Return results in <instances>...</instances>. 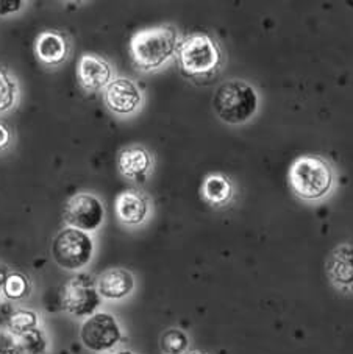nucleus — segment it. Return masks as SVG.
<instances>
[{"instance_id": "nucleus-1", "label": "nucleus", "mask_w": 353, "mask_h": 354, "mask_svg": "<svg viewBox=\"0 0 353 354\" xmlns=\"http://www.w3.org/2000/svg\"><path fill=\"white\" fill-rule=\"evenodd\" d=\"M175 53L181 75L196 83L212 80L222 67L221 47L206 33L186 36Z\"/></svg>"}, {"instance_id": "nucleus-2", "label": "nucleus", "mask_w": 353, "mask_h": 354, "mask_svg": "<svg viewBox=\"0 0 353 354\" xmlns=\"http://www.w3.org/2000/svg\"><path fill=\"white\" fill-rule=\"evenodd\" d=\"M179 47V32L172 26H160L139 30L130 39V55L139 71L160 69L174 57Z\"/></svg>"}, {"instance_id": "nucleus-3", "label": "nucleus", "mask_w": 353, "mask_h": 354, "mask_svg": "<svg viewBox=\"0 0 353 354\" xmlns=\"http://www.w3.org/2000/svg\"><path fill=\"white\" fill-rule=\"evenodd\" d=\"M258 93L252 84L242 80L222 83L212 97V108L225 124L241 125L258 111Z\"/></svg>"}, {"instance_id": "nucleus-4", "label": "nucleus", "mask_w": 353, "mask_h": 354, "mask_svg": "<svg viewBox=\"0 0 353 354\" xmlns=\"http://www.w3.org/2000/svg\"><path fill=\"white\" fill-rule=\"evenodd\" d=\"M289 185L302 200L324 198L333 187V169L324 158L305 155L299 156L289 167Z\"/></svg>"}, {"instance_id": "nucleus-5", "label": "nucleus", "mask_w": 353, "mask_h": 354, "mask_svg": "<svg viewBox=\"0 0 353 354\" xmlns=\"http://www.w3.org/2000/svg\"><path fill=\"white\" fill-rule=\"evenodd\" d=\"M94 253V242L84 231L64 228L55 236L52 242V256L64 270H80L87 267Z\"/></svg>"}, {"instance_id": "nucleus-6", "label": "nucleus", "mask_w": 353, "mask_h": 354, "mask_svg": "<svg viewBox=\"0 0 353 354\" xmlns=\"http://www.w3.org/2000/svg\"><path fill=\"white\" fill-rule=\"evenodd\" d=\"M63 308L74 317H91L100 306V294L89 274L80 273L71 278L63 289Z\"/></svg>"}, {"instance_id": "nucleus-7", "label": "nucleus", "mask_w": 353, "mask_h": 354, "mask_svg": "<svg viewBox=\"0 0 353 354\" xmlns=\"http://www.w3.org/2000/svg\"><path fill=\"white\" fill-rule=\"evenodd\" d=\"M80 339L89 351L105 353L119 344L123 331L111 314L96 313L84 320L80 329Z\"/></svg>"}, {"instance_id": "nucleus-8", "label": "nucleus", "mask_w": 353, "mask_h": 354, "mask_svg": "<svg viewBox=\"0 0 353 354\" xmlns=\"http://www.w3.org/2000/svg\"><path fill=\"white\" fill-rule=\"evenodd\" d=\"M63 216L64 222L71 228L91 233V231H96L102 225L103 217H105V211H103V206L99 198L91 194L80 192L72 195L66 201Z\"/></svg>"}, {"instance_id": "nucleus-9", "label": "nucleus", "mask_w": 353, "mask_h": 354, "mask_svg": "<svg viewBox=\"0 0 353 354\" xmlns=\"http://www.w3.org/2000/svg\"><path fill=\"white\" fill-rule=\"evenodd\" d=\"M103 99L109 111L125 115L136 111L143 102V95L130 78H114L103 91Z\"/></svg>"}, {"instance_id": "nucleus-10", "label": "nucleus", "mask_w": 353, "mask_h": 354, "mask_svg": "<svg viewBox=\"0 0 353 354\" xmlns=\"http://www.w3.org/2000/svg\"><path fill=\"white\" fill-rule=\"evenodd\" d=\"M113 71L108 61L97 55H83L77 66V80L84 91H99L111 82Z\"/></svg>"}, {"instance_id": "nucleus-11", "label": "nucleus", "mask_w": 353, "mask_h": 354, "mask_svg": "<svg viewBox=\"0 0 353 354\" xmlns=\"http://www.w3.org/2000/svg\"><path fill=\"white\" fill-rule=\"evenodd\" d=\"M327 273L341 289H353V245L344 243L333 250L327 259Z\"/></svg>"}, {"instance_id": "nucleus-12", "label": "nucleus", "mask_w": 353, "mask_h": 354, "mask_svg": "<svg viewBox=\"0 0 353 354\" xmlns=\"http://www.w3.org/2000/svg\"><path fill=\"white\" fill-rule=\"evenodd\" d=\"M135 289V278L125 268H109L97 279V290L107 300H123Z\"/></svg>"}, {"instance_id": "nucleus-13", "label": "nucleus", "mask_w": 353, "mask_h": 354, "mask_svg": "<svg viewBox=\"0 0 353 354\" xmlns=\"http://www.w3.org/2000/svg\"><path fill=\"white\" fill-rule=\"evenodd\" d=\"M116 214L120 222L130 227L143 223L149 214V198L135 189L119 194L116 198Z\"/></svg>"}, {"instance_id": "nucleus-14", "label": "nucleus", "mask_w": 353, "mask_h": 354, "mask_svg": "<svg viewBox=\"0 0 353 354\" xmlns=\"http://www.w3.org/2000/svg\"><path fill=\"white\" fill-rule=\"evenodd\" d=\"M118 169L125 178L143 181L152 169V156L141 145H132L119 151Z\"/></svg>"}, {"instance_id": "nucleus-15", "label": "nucleus", "mask_w": 353, "mask_h": 354, "mask_svg": "<svg viewBox=\"0 0 353 354\" xmlns=\"http://www.w3.org/2000/svg\"><path fill=\"white\" fill-rule=\"evenodd\" d=\"M35 52L39 61L47 66H58L68 58L69 44L64 35L58 32H42L35 42Z\"/></svg>"}, {"instance_id": "nucleus-16", "label": "nucleus", "mask_w": 353, "mask_h": 354, "mask_svg": "<svg viewBox=\"0 0 353 354\" xmlns=\"http://www.w3.org/2000/svg\"><path fill=\"white\" fill-rule=\"evenodd\" d=\"M202 195L212 206L227 205L233 197V186L227 176L221 174L210 175L206 176L202 185Z\"/></svg>"}, {"instance_id": "nucleus-17", "label": "nucleus", "mask_w": 353, "mask_h": 354, "mask_svg": "<svg viewBox=\"0 0 353 354\" xmlns=\"http://www.w3.org/2000/svg\"><path fill=\"white\" fill-rule=\"evenodd\" d=\"M2 289H3L5 297H7L8 300L17 301V300H22V298H26L30 294L32 286H30V281L26 274L15 272L5 277Z\"/></svg>"}, {"instance_id": "nucleus-18", "label": "nucleus", "mask_w": 353, "mask_h": 354, "mask_svg": "<svg viewBox=\"0 0 353 354\" xmlns=\"http://www.w3.org/2000/svg\"><path fill=\"white\" fill-rule=\"evenodd\" d=\"M188 345H190L188 335L176 328L168 329L160 340V346L164 354H183L188 350Z\"/></svg>"}, {"instance_id": "nucleus-19", "label": "nucleus", "mask_w": 353, "mask_h": 354, "mask_svg": "<svg viewBox=\"0 0 353 354\" xmlns=\"http://www.w3.org/2000/svg\"><path fill=\"white\" fill-rule=\"evenodd\" d=\"M38 314L33 310H17L10 317V331L17 337L38 328Z\"/></svg>"}, {"instance_id": "nucleus-20", "label": "nucleus", "mask_w": 353, "mask_h": 354, "mask_svg": "<svg viewBox=\"0 0 353 354\" xmlns=\"http://www.w3.org/2000/svg\"><path fill=\"white\" fill-rule=\"evenodd\" d=\"M17 100V84L7 71L0 69V113L8 111Z\"/></svg>"}, {"instance_id": "nucleus-21", "label": "nucleus", "mask_w": 353, "mask_h": 354, "mask_svg": "<svg viewBox=\"0 0 353 354\" xmlns=\"http://www.w3.org/2000/svg\"><path fill=\"white\" fill-rule=\"evenodd\" d=\"M19 339H21L22 353L26 351L27 354H41V353H44V350L47 348V342L44 339V335L41 334L38 328L27 334L21 335Z\"/></svg>"}, {"instance_id": "nucleus-22", "label": "nucleus", "mask_w": 353, "mask_h": 354, "mask_svg": "<svg viewBox=\"0 0 353 354\" xmlns=\"http://www.w3.org/2000/svg\"><path fill=\"white\" fill-rule=\"evenodd\" d=\"M24 5H26V2H22V0H16V2H10V0H0V16L16 13V11H19Z\"/></svg>"}, {"instance_id": "nucleus-23", "label": "nucleus", "mask_w": 353, "mask_h": 354, "mask_svg": "<svg viewBox=\"0 0 353 354\" xmlns=\"http://www.w3.org/2000/svg\"><path fill=\"white\" fill-rule=\"evenodd\" d=\"M10 139H11L10 130L5 125L0 124V150H3V149L8 147Z\"/></svg>"}, {"instance_id": "nucleus-24", "label": "nucleus", "mask_w": 353, "mask_h": 354, "mask_svg": "<svg viewBox=\"0 0 353 354\" xmlns=\"http://www.w3.org/2000/svg\"><path fill=\"white\" fill-rule=\"evenodd\" d=\"M21 348H17V346H13V345H10V346H0V354H21Z\"/></svg>"}, {"instance_id": "nucleus-25", "label": "nucleus", "mask_w": 353, "mask_h": 354, "mask_svg": "<svg viewBox=\"0 0 353 354\" xmlns=\"http://www.w3.org/2000/svg\"><path fill=\"white\" fill-rule=\"evenodd\" d=\"M109 354H135V353L129 351V350H123V351H116V353H109Z\"/></svg>"}, {"instance_id": "nucleus-26", "label": "nucleus", "mask_w": 353, "mask_h": 354, "mask_svg": "<svg viewBox=\"0 0 353 354\" xmlns=\"http://www.w3.org/2000/svg\"><path fill=\"white\" fill-rule=\"evenodd\" d=\"M194 354H199V353H194Z\"/></svg>"}]
</instances>
